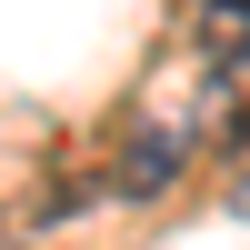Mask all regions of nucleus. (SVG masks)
I'll list each match as a JSON object with an SVG mask.
<instances>
[{
  "instance_id": "1",
  "label": "nucleus",
  "mask_w": 250,
  "mask_h": 250,
  "mask_svg": "<svg viewBox=\"0 0 250 250\" xmlns=\"http://www.w3.org/2000/svg\"><path fill=\"white\" fill-rule=\"evenodd\" d=\"M240 210H250V180H240Z\"/></svg>"
}]
</instances>
